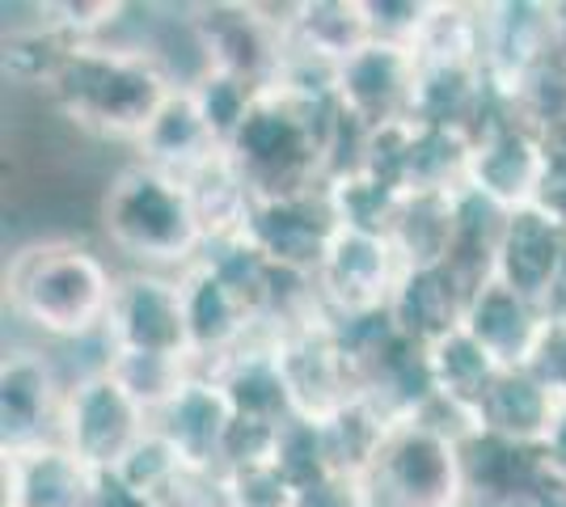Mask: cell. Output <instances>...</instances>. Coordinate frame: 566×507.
I'll use <instances>...</instances> for the list:
<instances>
[{
  "label": "cell",
  "instance_id": "cell-13",
  "mask_svg": "<svg viewBox=\"0 0 566 507\" xmlns=\"http://www.w3.org/2000/svg\"><path fill=\"white\" fill-rule=\"evenodd\" d=\"M334 229H338V220L331 212V199L326 191H317L301 194V199L254 203L245 233L275 266L296 271V275H317Z\"/></svg>",
  "mask_w": 566,
  "mask_h": 507
},
{
  "label": "cell",
  "instance_id": "cell-12",
  "mask_svg": "<svg viewBox=\"0 0 566 507\" xmlns=\"http://www.w3.org/2000/svg\"><path fill=\"white\" fill-rule=\"evenodd\" d=\"M566 275V229L542 203L507 212L503 237L495 250V279L533 300L537 309L549 305L554 288Z\"/></svg>",
  "mask_w": 566,
  "mask_h": 507
},
{
  "label": "cell",
  "instance_id": "cell-25",
  "mask_svg": "<svg viewBox=\"0 0 566 507\" xmlns=\"http://www.w3.org/2000/svg\"><path fill=\"white\" fill-rule=\"evenodd\" d=\"M106 368L118 385L127 389L148 414H161L199 377L195 360H174V356H144V351H106Z\"/></svg>",
  "mask_w": 566,
  "mask_h": 507
},
{
  "label": "cell",
  "instance_id": "cell-28",
  "mask_svg": "<svg viewBox=\"0 0 566 507\" xmlns=\"http://www.w3.org/2000/svg\"><path fill=\"white\" fill-rule=\"evenodd\" d=\"M182 469H187V465H182V457L174 453V444L153 427V432L136 444V453L123 461L115 474L132 486V490H140V495H148V499H157L161 490H169V486L178 483Z\"/></svg>",
  "mask_w": 566,
  "mask_h": 507
},
{
  "label": "cell",
  "instance_id": "cell-21",
  "mask_svg": "<svg viewBox=\"0 0 566 507\" xmlns=\"http://www.w3.org/2000/svg\"><path fill=\"white\" fill-rule=\"evenodd\" d=\"M224 152V145L216 140V131L208 119L199 115L190 89H178L161 106V115L153 119V127L144 131V140L136 145V157L148 166L166 169L174 178H190L195 169H203Z\"/></svg>",
  "mask_w": 566,
  "mask_h": 507
},
{
  "label": "cell",
  "instance_id": "cell-23",
  "mask_svg": "<svg viewBox=\"0 0 566 507\" xmlns=\"http://www.w3.org/2000/svg\"><path fill=\"white\" fill-rule=\"evenodd\" d=\"M317 427H322V440H326V457H331L334 474L368 478V469H373V461L380 457L389 432L398 427V419H389L368 393H359L343 411H334L331 419H322Z\"/></svg>",
  "mask_w": 566,
  "mask_h": 507
},
{
  "label": "cell",
  "instance_id": "cell-9",
  "mask_svg": "<svg viewBox=\"0 0 566 507\" xmlns=\"http://www.w3.org/2000/svg\"><path fill=\"white\" fill-rule=\"evenodd\" d=\"M102 347L106 351H144V356L195 360L182 275H166V271H127V275H118L115 305H111Z\"/></svg>",
  "mask_w": 566,
  "mask_h": 507
},
{
  "label": "cell",
  "instance_id": "cell-30",
  "mask_svg": "<svg viewBox=\"0 0 566 507\" xmlns=\"http://www.w3.org/2000/svg\"><path fill=\"white\" fill-rule=\"evenodd\" d=\"M364 9H368V25H373L377 43H398V47L415 51L436 4H423V0L419 4L415 0H364Z\"/></svg>",
  "mask_w": 566,
  "mask_h": 507
},
{
  "label": "cell",
  "instance_id": "cell-6",
  "mask_svg": "<svg viewBox=\"0 0 566 507\" xmlns=\"http://www.w3.org/2000/svg\"><path fill=\"white\" fill-rule=\"evenodd\" d=\"M148 432H153V414L118 385L106 363L69 381L60 444L94 474H115Z\"/></svg>",
  "mask_w": 566,
  "mask_h": 507
},
{
  "label": "cell",
  "instance_id": "cell-3",
  "mask_svg": "<svg viewBox=\"0 0 566 507\" xmlns=\"http://www.w3.org/2000/svg\"><path fill=\"white\" fill-rule=\"evenodd\" d=\"M97 229L106 245L132 263V271L182 275L208 254V233L187 182L140 157L106 178L97 194Z\"/></svg>",
  "mask_w": 566,
  "mask_h": 507
},
{
  "label": "cell",
  "instance_id": "cell-10",
  "mask_svg": "<svg viewBox=\"0 0 566 507\" xmlns=\"http://www.w3.org/2000/svg\"><path fill=\"white\" fill-rule=\"evenodd\" d=\"M415 89H419L415 51L398 43H377V39L359 55H352L334 81V97L343 115L359 123L364 131L415 119Z\"/></svg>",
  "mask_w": 566,
  "mask_h": 507
},
{
  "label": "cell",
  "instance_id": "cell-4",
  "mask_svg": "<svg viewBox=\"0 0 566 507\" xmlns=\"http://www.w3.org/2000/svg\"><path fill=\"white\" fill-rule=\"evenodd\" d=\"M545 182H549L545 131L520 115L516 102L495 94L486 115L470 131L465 191L491 199L503 212H520L542 203Z\"/></svg>",
  "mask_w": 566,
  "mask_h": 507
},
{
  "label": "cell",
  "instance_id": "cell-20",
  "mask_svg": "<svg viewBox=\"0 0 566 507\" xmlns=\"http://www.w3.org/2000/svg\"><path fill=\"white\" fill-rule=\"evenodd\" d=\"M373 43V25L364 0H313L296 4V18L287 30V55H301L308 64H322L338 73L352 55Z\"/></svg>",
  "mask_w": 566,
  "mask_h": 507
},
{
  "label": "cell",
  "instance_id": "cell-27",
  "mask_svg": "<svg viewBox=\"0 0 566 507\" xmlns=\"http://www.w3.org/2000/svg\"><path fill=\"white\" fill-rule=\"evenodd\" d=\"M254 85H245V81H237V76H224V73H203L195 85H190V97H195V106H199V115L208 119V127L216 131V140L229 148V140L237 136V127L245 119V110H250V102H254Z\"/></svg>",
  "mask_w": 566,
  "mask_h": 507
},
{
  "label": "cell",
  "instance_id": "cell-33",
  "mask_svg": "<svg viewBox=\"0 0 566 507\" xmlns=\"http://www.w3.org/2000/svg\"><path fill=\"white\" fill-rule=\"evenodd\" d=\"M292 507H373L368 483L355 474H326L322 483L296 490Z\"/></svg>",
  "mask_w": 566,
  "mask_h": 507
},
{
  "label": "cell",
  "instance_id": "cell-5",
  "mask_svg": "<svg viewBox=\"0 0 566 507\" xmlns=\"http://www.w3.org/2000/svg\"><path fill=\"white\" fill-rule=\"evenodd\" d=\"M373 507H465L461 444L401 419L368 469Z\"/></svg>",
  "mask_w": 566,
  "mask_h": 507
},
{
  "label": "cell",
  "instance_id": "cell-24",
  "mask_svg": "<svg viewBox=\"0 0 566 507\" xmlns=\"http://www.w3.org/2000/svg\"><path fill=\"white\" fill-rule=\"evenodd\" d=\"M427 363H431V381H436V393H444L457 406H470L478 411L486 389L495 385V377L503 372L495 363V356L478 342V338L461 326L457 335L440 338L436 347H427Z\"/></svg>",
  "mask_w": 566,
  "mask_h": 507
},
{
  "label": "cell",
  "instance_id": "cell-17",
  "mask_svg": "<svg viewBox=\"0 0 566 507\" xmlns=\"http://www.w3.org/2000/svg\"><path fill=\"white\" fill-rule=\"evenodd\" d=\"M473 292L461 284V275L444 266H419L401 275L389 317L401 335L419 347H436L440 338L457 335L465 326V309H470Z\"/></svg>",
  "mask_w": 566,
  "mask_h": 507
},
{
  "label": "cell",
  "instance_id": "cell-11",
  "mask_svg": "<svg viewBox=\"0 0 566 507\" xmlns=\"http://www.w3.org/2000/svg\"><path fill=\"white\" fill-rule=\"evenodd\" d=\"M64 398H69V381L55 372L48 351H39V347L9 351L4 368H0V440H4V453L60 440Z\"/></svg>",
  "mask_w": 566,
  "mask_h": 507
},
{
  "label": "cell",
  "instance_id": "cell-8",
  "mask_svg": "<svg viewBox=\"0 0 566 507\" xmlns=\"http://www.w3.org/2000/svg\"><path fill=\"white\" fill-rule=\"evenodd\" d=\"M271 351L280 363L292 406L301 419H331L334 411H343L352 398H359V377H355L352 360L338 342L331 314H317L271 335Z\"/></svg>",
  "mask_w": 566,
  "mask_h": 507
},
{
  "label": "cell",
  "instance_id": "cell-19",
  "mask_svg": "<svg viewBox=\"0 0 566 507\" xmlns=\"http://www.w3.org/2000/svg\"><path fill=\"white\" fill-rule=\"evenodd\" d=\"M558 406L563 402L528 368H503L478 406V423H482V435L524 444V448H542L554 419H558Z\"/></svg>",
  "mask_w": 566,
  "mask_h": 507
},
{
  "label": "cell",
  "instance_id": "cell-15",
  "mask_svg": "<svg viewBox=\"0 0 566 507\" xmlns=\"http://www.w3.org/2000/svg\"><path fill=\"white\" fill-rule=\"evenodd\" d=\"M97 474L60 440L4 453V507H94Z\"/></svg>",
  "mask_w": 566,
  "mask_h": 507
},
{
  "label": "cell",
  "instance_id": "cell-16",
  "mask_svg": "<svg viewBox=\"0 0 566 507\" xmlns=\"http://www.w3.org/2000/svg\"><path fill=\"white\" fill-rule=\"evenodd\" d=\"M203 377H212L216 385L224 389L233 419H241V423H259V427L283 432L296 419L287 381H283L275 351H271V335L254 338L250 347H241L237 356H229L220 368L203 372Z\"/></svg>",
  "mask_w": 566,
  "mask_h": 507
},
{
  "label": "cell",
  "instance_id": "cell-31",
  "mask_svg": "<svg viewBox=\"0 0 566 507\" xmlns=\"http://www.w3.org/2000/svg\"><path fill=\"white\" fill-rule=\"evenodd\" d=\"M157 507H229L224 495V474H208V469H182L178 483L161 490Z\"/></svg>",
  "mask_w": 566,
  "mask_h": 507
},
{
  "label": "cell",
  "instance_id": "cell-18",
  "mask_svg": "<svg viewBox=\"0 0 566 507\" xmlns=\"http://www.w3.org/2000/svg\"><path fill=\"white\" fill-rule=\"evenodd\" d=\"M545 321H549L545 309H537L533 300H524L499 279L473 292L470 309H465V330L495 356L499 368H528L545 335Z\"/></svg>",
  "mask_w": 566,
  "mask_h": 507
},
{
  "label": "cell",
  "instance_id": "cell-22",
  "mask_svg": "<svg viewBox=\"0 0 566 507\" xmlns=\"http://www.w3.org/2000/svg\"><path fill=\"white\" fill-rule=\"evenodd\" d=\"M457 194L461 191L401 194L398 216L389 224V242H394L406 271L444 266L452 258V245H457Z\"/></svg>",
  "mask_w": 566,
  "mask_h": 507
},
{
  "label": "cell",
  "instance_id": "cell-26",
  "mask_svg": "<svg viewBox=\"0 0 566 507\" xmlns=\"http://www.w3.org/2000/svg\"><path fill=\"white\" fill-rule=\"evenodd\" d=\"M271 465L280 469L292 490H305V486L322 483L331 469V457H326V440H322V427L313 419H292L287 427L275 440V457Z\"/></svg>",
  "mask_w": 566,
  "mask_h": 507
},
{
  "label": "cell",
  "instance_id": "cell-32",
  "mask_svg": "<svg viewBox=\"0 0 566 507\" xmlns=\"http://www.w3.org/2000/svg\"><path fill=\"white\" fill-rule=\"evenodd\" d=\"M528 372L558 402H566V321H545V335L533 351V360H528Z\"/></svg>",
  "mask_w": 566,
  "mask_h": 507
},
{
  "label": "cell",
  "instance_id": "cell-14",
  "mask_svg": "<svg viewBox=\"0 0 566 507\" xmlns=\"http://www.w3.org/2000/svg\"><path fill=\"white\" fill-rule=\"evenodd\" d=\"M153 427L174 444V453L182 457L187 469H224V448L233 432V406L224 398V389L212 377H195L161 414H153Z\"/></svg>",
  "mask_w": 566,
  "mask_h": 507
},
{
  "label": "cell",
  "instance_id": "cell-34",
  "mask_svg": "<svg viewBox=\"0 0 566 507\" xmlns=\"http://www.w3.org/2000/svg\"><path fill=\"white\" fill-rule=\"evenodd\" d=\"M542 453H545V461L554 465V474H563L566 478V402L558 406V419H554V427H549V435H545Z\"/></svg>",
  "mask_w": 566,
  "mask_h": 507
},
{
  "label": "cell",
  "instance_id": "cell-2",
  "mask_svg": "<svg viewBox=\"0 0 566 507\" xmlns=\"http://www.w3.org/2000/svg\"><path fill=\"white\" fill-rule=\"evenodd\" d=\"M118 275L94 245L76 237H34L4 263V309L51 342L106 335Z\"/></svg>",
  "mask_w": 566,
  "mask_h": 507
},
{
  "label": "cell",
  "instance_id": "cell-1",
  "mask_svg": "<svg viewBox=\"0 0 566 507\" xmlns=\"http://www.w3.org/2000/svg\"><path fill=\"white\" fill-rule=\"evenodd\" d=\"M178 94L174 76L140 39H72L48 85L51 115L94 140L140 145Z\"/></svg>",
  "mask_w": 566,
  "mask_h": 507
},
{
  "label": "cell",
  "instance_id": "cell-29",
  "mask_svg": "<svg viewBox=\"0 0 566 507\" xmlns=\"http://www.w3.org/2000/svg\"><path fill=\"white\" fill-rule=\"evenodd\" d=\"M224 495H229V507H292L296 499V490L271 461L224 469Z\"/></svg>",
  "mask_w": 566,
  "mask_h": 507
},
{
  "label": "cell",
  "instance_id": "cell-7",
  "mask_svg": "<svg viewBox=\"0 0 566 507\" xmlns=\"http://www.w3.org/2000/svg\"><path fill=\"white\" fill-rule=\"evenodd\" d=\"M401 275L406 266L385 233L338 224L326 245V258L313 275V288L334 321H359V317L389 314Z\"/></svg>",
  "mask_w": 566,
  "mask_h": 507
}]
</instances>
